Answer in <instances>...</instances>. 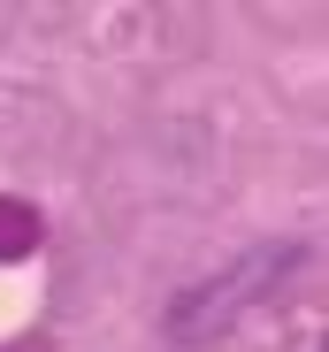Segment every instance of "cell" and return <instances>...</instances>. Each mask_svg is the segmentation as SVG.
I'll return each instance as SVG.
<instances>
[{"instance_id": "cell-2", "label": "cell", "mask_w": 329, "mask_h": 352, "mask_svg": "<svg viewBox=\"0 0 329 352\" xmlns=\"http://www.w3.org/2000/svg\"><path fill=\"white\" fill-rule=\"evenodd\" d=\"M23 253H38V207L0 192V261H23Z\"/></svg>"}, {"instance_id": "cell-1", "label": "cell", "mask_w": 329, "mask_h": 352, "mask_svg": "<svg viewBox=\"0 0 329 352\" xmlns=\"http://www.w3.org/2000/svg\"><path fill=\"white\" fill-rule=\"evenodd\" d=\"M299 261V245H253L230 276H214L207 291H192V299H177L169 307V329L177 337H207L214 322H230L238 307H253V299H268V291H276V276Z\"/></svg>"}]
</instances>
